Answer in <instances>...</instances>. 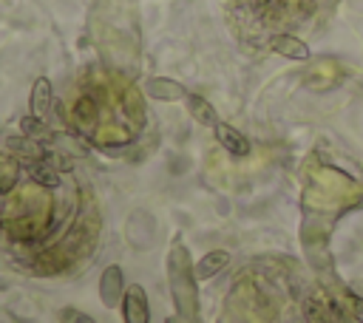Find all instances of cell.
I'll return each mask as SVG.
<instances>
[{
	"label": "cell",
	"instance_id": "2",
	"mask_svg": "<svg viewBox=\"0 0 363 323\" xmlns=\"http://www.w3.org/2000/svg\"><path fill=\"white\" fill-rule=\"evenodd\" d=\"M122 312H125V323H147L150 312H147V295L139 283L125 289V300H122Z\"/></svg>",
	"mask_w": 363,
	"mask_h": 323
},
{
	"label": "cell",
	"instance_id": "1",
	"mask_svg": "<svg viewBox=\"0 0 363 323\" xmlns=\"http://www.w3.org/2000/svg\"><path fill=\"white\" fill-rule=\"evenodd\" d=\"M269 48L275 54H281L284 60H295V62H306L312 57L309 45L295 34H272L269 37Z\"/></svg>",
	"mask_w": 363,
	"mask_h": 323
},
{
	"label": "cell",
	"instance_id": "4",
	"mask_svg": "<svg viewBox=\"0 0 363 323\" xmlns=\"http://www.w3.org/2000/svg\"><path fill=\"white\" fill-rule=\"evenodd\" d=\"M216 139H218V144L230 153V156H250V139L238 130V128H233V125H227V122H218L216 128Z\"/></svg>",
	"mask_w": 363,
	"mask_h": 323
},
{
	"label": "cell",
	"instance_id": "11",
	"mask_svg": "<svg viewBox=\"0 0 363 323\" xmlns=\"http://www.w3.org/2000/svg\"><path fill=\"white\" fill-rule=\"evenodd\" d=\"M6 144H9L11 150H20L23 156H34V159L40 156V150L31 144V139H28V136H23V139H20V136H9V139H6Z\"/></svg>",
	"mask_w": 363,
	"mask_h": 323
},
{
	"label": "cell",
	"instance_id": "15",
	"mask_svg": "<svg viewBox=\"0 0 363 323\" xmlns=\"http://www.w3.org/2000/svg\"><path fill=\"white\" fill-rule=\"evenodd\" d=\"M74 113H77V119L91 122V119H94V105H91L88 99H79V102H77V108H74Z\"/></svg>",
	"mask_w": 363,
	"mask_h": 323
},
{
	"label": "cell",
	"instance_id": "12",
	"mask_svg": "<svg viewBox=\"0 0 363 323\" xmlns=\"http://www.w3.org/2000/svg\"><path fill=\"white\" fill-rule=\"evenodd\" d=\"M60 320H62V323H96L91 314H85V312H79V309H74V306H62V309H60Z\"/></svg>",
	"mask_w": 363,
	"mask_h": 323
},
{
	"label": "cell",
	"instance_id": "3",
	"mask_svg": "<svg viewBox=\"0 0 363 323\" xmlns=\"http://www.w3.org/2000/svg\"><path fill=\"white\" fill-rule=\"evenodd\" d=\"M145 94L153 96V99H162V102H179V99H187V88L176 79H167V76H150L145 82Z\"/></svg>",
	"mask_w": 363,
	"mask_h": 323
},
{
	"label": "cell",
	"instance_id": "13",
	"mask_svg": "<svg viewBox=\"0 0 363 323\" xmlns=\"http://www.w3.org/2000/svg\"><path fill=\"white\" fill-rule=\"evenodd\" d=\"M346 303H349V309H352V314L363 323V298L357 295V292H352V289H346Z\"/></svg>",
	"mask_w": 363,
	"mask_h": 323
},
{
	"label": "cell",
	"instance_id": "10",
	"mask_svg": "<svg viewBox=\"0 0 363 323\" xmlns=\"http://www.w3.org/2000/svg\"><path fill=\"white\" fill-rule=\"evenodd\" d=\"M20 130H23V136H28V139H45V136H51V130L45 128V122L40 119V116H23L20 119Z\"/></svg>",
	"mask_w": 363,
	"mask_h": 323
},
{
	"label": "cell",
	"instance_id": "14",
	"mask_svg": "<svg viewBox=\"0 0 363 323\" xmlns=\"http://www.w3.org/2000/svg\"><path fill=\"white\" fill-rule=\"evenodd\" d=\"M306 317H309V323H332V320H329V314H323V312L318 309V303H315V300H309V303H306Z\"/></svg>",
	"mask_w": 363,
	"mask_h": 323
},
{
	"label": "cell",
	"instance_id": "6",
	"mask_svg": "<svg viewBox=\"0 0 363 323\" xmlns=\"http://www.w3.org/2000/svg\"><path fill=\"white\" fill-rule=\"evenodd\" d=\"M227 261H230V252H227V249H213V252H207V255L199 258L196 266H193L196 280H207V278H213L216 272H221V269L227 266Z\"/></svg>",
	"mask_w": 363,
	"mask_h": 323
},
{
	"label": "cell",
	"instance_id": "9",
	"mask_svg": "<svg viewBox=\"0 0 363 323\" xmlns=\"http://www.w3.org/2000/svg\"><path fill=\"white\" fill-rule=\"evenodd\" d=\"M26 170H28L31 181L40 184V187H48V190L60 187V173H57L51 164H45L43 159H31V162H26Z\"/></svg>",
	"mask_w": 363,
	"mask_h": 323
},
{
	"label": "cell",
	"instance_id": "5",
	"mask_svg": "<svg viewBox=\"0 0 363 323\" xmlns=\"http://www.w3.org/2000/svg\"><path fill=\"white\" fill-rule=\"evenodd\" d=\"M187 113L199 122V125H204V128H216L221 119H218V113H216V108L204 99V96H199V94H187Z\"/></svg>",
	"mask_w": 363,
	"mask_h": 323
},
{
	"label": "cell",
	"instance_id": "7",
	"mask_svg": "<svg viewBox=\"0 0 363 323\" xmlns=\"http://www.w3.org/2000/svg\"><path fill=\"white\" fill-rule=\"evenodd\" d=\"M48 110H51V82L48 76H37L31 85V113L45 119Z\"/></svg>",
	"mask_w": 363,
	"mask_h": 323
},
{
	"label": "cell",
	"instance_id": "8",
	"mask_svg": "<svg viewBox=\"0 0 363 323\" xmlns=\"http://www.w3.org/2000/svg\"><path fill=\"white\" fill-rule=\"evenodd\" d=\"M119 292H122V269L119 266H108L102 272V283H99V295L105 306L119 303Z\"/></svg>",
	"mask_w": 363,
	"mask_h": 323
}]
</instances>
